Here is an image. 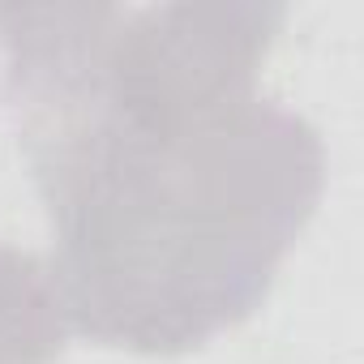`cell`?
Wrapping results in <instances>:
<instances>
[{
  "instance_id": "7a4b0ae2",
  "label": "cell",
  "mask_w": 364,
  "mask_h": 364,
  "mask_svg": "<svg viewBox=\"0 0 364 364\" xmlns=\"http://www.w3.org/2000/svg\"><path fill=\"white\" fill-rule=\"evenodd\" d=\"M69 321L48 266L0 240V364H52Z\"/></svg>"
},
{
  "instance_id": "6da1fadb",
  "label": "cell",
  "mask_w": 364,
  "mask_h": 364,
  "mask_svg": "<svg viewBox=\"0 0 364 364\" xmlns=\"http://www.w3.org/2000/svg\"><path fill=\"white\" fill-rule=\"evenodd\" d=\"M270 0L0 5L5 112L73 334L185 355L249 321L326 193V146L257 95Z\"/></svg>"
}]
</instances>
